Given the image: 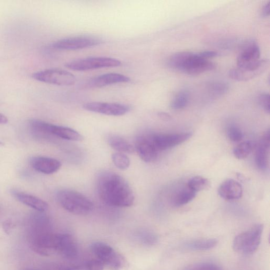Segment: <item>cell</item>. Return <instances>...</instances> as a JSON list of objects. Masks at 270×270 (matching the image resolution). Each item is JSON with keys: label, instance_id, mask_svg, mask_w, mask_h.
I'll list each match as a JSON object with an SVG mask.
<instances>
[{"label": "cell", "instance_id": "obj_1", "mask_svg": "<svg viewBox=\"0 0 270 270\" xmlns=\"http://www.w3.org/2000/svg\"><path fill=\"white\" fill-rule=\"evenodd\" d=\"M96 187L100 199L109 206L128 208L133 204L134 195L131 187L125 179L116 173H100Z\"/></svg>", "mask_w": 270, "mask_h": 270}, {"label": "cell", "instance_id": "obj_2", "mask_svg": "<svg viewBox=\"0 0 270 270\" xmlns=\"http://www.w3.org/2000/svg\"><path fill=\"white\" fill-rule=\"evenodd\" d=\"M57 198L63 209L75 215H87L94 208L91 199L83 194L72 189L60 190L57 193Z\"/></svg>", "mask_w": 270, "mask_h": 270}, {"label": "cell", "instance_id": "obj_3", "mask_svg": "<svg viewBox=\"0 0 270 270\" xmlns=\"http://www.w3.org/2000/svg\"><path fill=\"white\" fill-rule=\"evenodd\" d=\"M263 230L262 224H256L236 236L233 242L234 250L245 255L254 253L260 244Z\"/></svg>", "mask_w": 270, "mask_h": 270}, {"label": "cell", "instance_id": "obj_4", "mask_svg": "<svg viewBox=\"0 0 270 270\" xmlns=\"http://www.w3.org/2000/svg\"><path fill=\"white\" fill-rule=\"evenodd\" d=\"M61 238V234L38 233L33 236L31 248L34 252L44 256L59 253Z\"/></svg>", "mask_w": 270, "mask_h": 270}, {"label": "cell", "instance_id": "obj_5", "mask_svg": "<svg viewBox=\"0 0 270 270\" xmlns=\"http://www.w3.org/2000/svg\"><path fill=\"white\" fill-rule=\"evenodd\" d=\"M93 253L104 265L111 270H120L125 265V260L120 254L110 245L103 242H95L91 246Z\"/></svg>", "mask_w": 270, "mask_h": 270}, {"label": "cell", "instance_id": "obj_6", "mask_svg": "<svg viewBox=\"0 0 270 270\" xmlns=\"http://www.w3.org/2000/svg\"><path fill=\"white\" fill-rule=\"evenodd\" d=\"M32 77L37 81L60 86L75 85L77 79L71 73L60 69H49L33 74Z\"/></svg>", "mask_w": 270, "mask_h": 270}, {"label": "cell", "instance_id": "obj_7", "mask_svg": "<svg viewBox=\"0 0 270 270\" xmlns=\"http://www.w3.org/2000/svg\"><path fill=\"white\" fill-rule=\"evenodd\" d=\"M121 62L116 59L109 57H92L80 59L67 62L65 66L74 71H87L105 68L117 67Z\"/></svg>", "mask_w": 270, "mask_h": 270}, {"label": "cell", "instance_id": "obj_8", "mask_svg": "<svg viewBox=\"0 0 270 270\" xmlns=\"http://www.w3.org/2000/svg\"><path fill=\"white\" fill-rule=\"evenodd\" d=\"M260 55V49L257 44L247 45L238 56L237 67L241 69L256 70L268 66V60L261 59Z\"/></svg>", "mask_w": 270, "mask_h": 270}, {"label": "cell", "instance_id": "obj_9", "mask_svg": "<svg viewBox=\"0 0 270 270\" xmlns=\"http://www.w3.org/2000/svg\"><path fill=\"white\" fill-rule=\"evenodd\" d=\"M100 39L92 36H78L59 40L52 44V47L61 50H77L98 46Z\"/></svg>", "mask_w": 270, "mask_h": 270}, {"label": "cell", "instance_id": "obj_10", "mask_svg": "<svg viewBox=\"0 0 270 270\" xmlns=\"http://www.w3.org/2000/svg\"><path fill=\"white\" fill-rule=\"evenodd\" d=\"M192 137V132L179 133H157L150 138L156 150L162 151L172 149L188 141Z\"/></svg>", "mask_w": 270, "mask_h": 270}, {"label": "cell", "instance_id": "obj_11", "mask_svg": "<svg viewBox=\"0 0 270 270\" xmlns=\"http://www.w3.org/2000/svg\"><path fill=\"white\" fill-rule=\"evenodd\" d=\"M216 65L208 59L202 58L199 53L191 52L179 71L191 76H196L216 69Z\"/></svg>", "mask_w": 270, "mask_h": 270}, {"label": "cell", "instance_id": "obj_12", "mask_svg": "<svg viewBox=\"0 0 270 270\" xmlns=\"http://www.w3.org/2000/svg\"><path fill=\"white\" fill-rule=\"evenodd\" d=\"M86 110L108 116H120L124 115L130 110L126 105L103 102H91L84 105Z\"/></svg>", "mask_w": 270, "mask_h": 270}, {"label": "cell", "instance_id": "obj_13", "mask_svg": "<svg viewBox=\"0 0 270 270\" xmlns=\"http://www.w3.org/2000/svg\"><path fill=\"white\" fill-rule=\"evenodd\" d=\"M134 149L140 158L146 163L155 161L158 156L159 152L155 148L150 136L139 138L135 144Z\"/></svg>", "mask_w": 270, "mask_h": 270}, {"label": "cell", "instance_id": "obj_14", "mask_svg": "<svg viewBox=\"0 0 270 270\" xmlns=\"http://www.w3.org/2000/svg\"><path fill=\"white\" fill-rule=\"evenodd\" d=\"M130 81L129 77L120 74L109 73L94 77L88 81L87 86L89 88H101L109 85L126 83Z\"/></svg>", "mask_w": 270, "mask_h": 270}, {"label": "cell", "instance_id": "obj_15", "mask_svg": "<svg viewBox=\"0 0 270 270\" xmlns=\"http://www.w3.org/2000/svg\"><path fill=\"white\" fill-rule=\"evenodd\" d=\"M270 131L268 130L258 143L255 153V163L261 170H266L269 165Z\"/></svg>", "mask_w": 270, "mask_h": 270}, {"label": "cell", "instance_id": "obj_16", "mask_svg": "<svg viewBox=\"0 0 270 270\" xmlns=\"http://www.w3.org/2000/svg\"><path fill=\"white\" fill-rule=\"evenodd\" d=\"M30 164L33 169L44 174H52L60 170L61 164L57 160L47 157H34Z\"/></svg>", "mask_w": 270, "mask_h": 270}, {"label": "cell", "instance_id": "obj_17", "mask_svg": "<svg viewBox=\"0 0 270 270\" xmlns=\"http://www.w3.org/2000/svg\"><path fill=\"white\" fill-rule=\"evenodd\" d=\"M219 195L223 199L229 200L240 198L243 194L242 185L232 179L223 182L218 189Z\"/></svg>", "mask_w": 270, "mask_h": 270}, {"label": "cell", "instance_id": "obj_18", "mask_svg": "<svg viewBox=\"0 0 270 270\" xmlns=\"http://www.w3.org/2000/svg\"><path fill=\"white\" fill-rule=\"evenodd\" d=\"M267 69V66L256 70L241 69L236 67L229 72V76L232 80L238 82H246L261 75Z\"/></svg>", "mask_w": 270, "mask_h": 270}, {"label": "cell", "instance_id": "obj_19", "mask_svg": "<svg viewBox=\"0 0 270 270\" xmlns=\"http://www.w3.org/2000/svg\"><path fill=\"white\" fill-rule=\"evenodd\" d=\"M14 195L22 204L37 211L43 212L48 209L47 202L36 196L23 192H16Z\"/></svg>", "mask_w": 270, "mask_h": 270}, {"label": "cell", "instance_id": "obj_20", "mask_svg": "<svg viewBox=\"0 0 270 270\" xmlns=\"http://www.w3.org/2000/svg\"><path fill=\"white\" fill-rule=\"evenodd\" d=\"M49 130L51 134L65 140L80 142L84 140V137L80 133L69 127L54 125L50 123Z\"/></svg>", "mask_w": 270, "mask_h": 270}, {"label": "cell", "instance_id": "obj_21", "mask_svg": "<svg viewBox=\"0 0 270 270\" xmlns=\"http://www.w3.org/2000/svg\"><path fill=\"white\" fill-rule=\"evenodd\" d=\"M59 253L68 259H72L77 256L78 247L72 236L67 234H61Z\"/></svg>", "mask_w": 270, "mask_h": 270}, {"label": "cell", "instance_id": "obj_22", "mask_svg": "<svg viewBox=\"0 0 270 270\" xmlns=\"http://www.w3.org/2000/svg\"><path fill=\"white\" fill-rule=\"evenodd\" d=\"M108 143L112 149L118 153L132 154L135 149L127 140L118 135H111L108 139Z\"/></svg>", "mask_w": 270, "mask_h": 270}, {"label": "cell", "instance_id": "obj_23", "mask_svg": "<svg viewBox=\"0 0 270 270\" xmlns=\"http://www.w3.org/2000/svg\"><path fill=\"white\" fill-rule=\"evenodd\" d=\"M216 239L198 240L190 241L185 244L186 248L195 251H206L214 248L218 244Z\"/></svg>", "mask_w": 270, "mask_h": 270}, {"label": "cell", "instance_id": "obj_24", "mask_svg": "<svg viewBox=\"0 0 270 270\" xmlns=\"http://www.w3.org/2000/svg\"><path fill=\"white\" fill-rule=\"evenodd\" d=\"M187 185L188 188L197 193L209 188L210 182L207 178L197 176L190 179Z\"/></svg>", "mask_w": 270, "mask_h": 270}, {"label": "cell", "instance_id": "obj_25", "mask_svg": "<svg viewBox=\"0 0 270 270\" xmlns=\"http://www.w3.org/2000/svg\"><path fill=\"white\" fill-rule=\"evenodd\" d=\"M254 149V144L246 141L239 144L233 151V154L236 159L243 160L248 156Z\"/></svg>", "mask_w": 270, "mask_h": 270}, {"label": "cell", "instance_id": "obj_26", "mask_svg": "<svg viewBox=\"0 0 270 270\" xmlns=\"http://www.w3.org/2000/svg\"><path fill=\"white\" fill-rule=\"evenodd\" d=\"M196 193L187 188L179 192L174 199V205L176 207H181L187 205L192 201L196 196Z\"/></svg>", "mask_w": 270, "mask_h": 270}, {"label": "cell", "instance_id": "obj_27", "mask_svg": "<svg viewBox=\"0 0 270 270\" xmlns=\"http://www.w3.org/2000/svg\"><path fill=\"white\" fill-rule=\"evenodd\" d=\"M189 101L188 93L182 91L178 93L172 101L171 107L174 110H181L185 108Z\"/></svg>", "mask_w": 270, "mask_h": 270}, {"label": "cell", "instance_id": "obj_28", "mask_svg": "<svg viewBox=\"0 0 270 270\" xmlns=\"http://www.w3.org/2000/svg\"><path fill=\"white\" fill-rule=\"evenodd\" d=\"M111 159L115 166L119 170H126L130 166V160L124 154L116 153L112 154Z\"/></svg>", "mask_w": 270, "mask_h": 270}, {"label": "cell", "instance_id": "obj_29", "mask_svg": "<svg viewBox=\"0 0 270 270\" xmlns=\"http://www.w3.org/2000/svg\"><path fill=\"white\" fill-rule=\"evenodd\" d=\"M229 87L223 83H214L209 87V93L213 97H219L226 94Z\"/></svg>", "mask_w": 270, "mask_h": 270}, {"label": "cell", "instance_id": "obj_30", "mask_svg": "<svg viewBox=\"0 0 270 270\" xmlns=\"http://www.w3.org/2000/svg\"><path fill=\"white\" fill-rule=\"evenodd\" d=\"M140 241L146 245H153L159 241L158 236L151 232H143L139 234Z\"/></svg>", "mask_w": 270, "mask_h": 270}, {"label": "cell", "instance_id": "obj_31", "mask_svg": "<svg viewBox=\"0 0 270 270\" xmlns=\"http://www.w3.org/2000/svg\"><path fill=\"white\" fill-rule=\"evenodd\" d=\"M228 137L233 142H239L243 139V133L237 126L231 125L227 129Z\"/></svg>", "mask_w": 270, "mask_h": 270}, {"label": "cell", "instance_id": "obj_32", "mask_svg": "<svg viewBox=\"0 0 270 270\" xmlns=\"http://www.w3.org/2000/svg\"><path fill=\"white\" fill-rule=\"evenodd\" d=\"M45 268L46 270H80L75 266L57 263L47 264Z\"/></svg>", "mask_w": 270, "mask_h": 270}, {"label": "cell", "instance_id": "obj_33", "mask_svg": "<svg viewBox=\"0 0 270 270\" xmlns=\"http://www.w3.org/2000/svg\"><path fill=\"white\" fill-rule=\"evenodd\" d=\"M104 265L100 260H91L85 264V270H104Z\"/></svg>", "mask_w": 270, "mask_h": 270}, {"label": "cell", "instance_id": "obj_34", "mask_svg": "<svg viewBox=\"0 0 270 270\" xmlns=\"http://www.w3.org/2000/svg\"><path fill=\"white\" fill-rule=\"evenodd\" d=\"M258 103L267 114L269 113V95L264 93L258 97Z\"/></svg>", "mask_w": 270, "mask_h": 270}, {"label": "cell", "instance_id": "obj_35", "mask_svg": "<svg viewBox=\"0 0 270 270\" xmlns=\"http://www.w3.org/2000/svg\"><path fill=\"white\" fill-rule=\"evenodd\" d=\"M192 270H222L218 265L213 263H202L191 268Z\"/></svg>", "mask_w": 270, "mask_h": 270}, {"label": "cell", "instance_id": "obj_36", "mask_svg": "<svg viewBox=\"0 0 270 270\" xmlns=\"http://www.w3.org/2000/svg\"><path fill=\"white\" fill-rule=\"evenodd\" d=\"M199 55L201 58L208 59L210 58L217 57L218 55V53L215 51H205L199 53Z\"/></svg>", "mask_w": 270, "mask_h": 270}, {"label": "cell", "instance_id": "obj_37", "mask_svg": "<svg viewBox=\"0 0 270 270\" xmlns=\"http://www.w3.org/2000/svg\"><path fill=\"white\" fill-rule=\"evenodd\" d=\"M3 228L5 232L9 234L14 228V224L11 221H6L3 224Z\"/></svg>", "mask_w": 270, "mask_h": 270}, {"label": "cell", "instance_id": "obj_38", "mask_svg": "<svg viewBox=\"0 0 270 270\" xmlns=\"http://www.w3.org/2000/svg\"><path fill=\"white\" fill-rule=\"evenodd\" d=\"M270 2H269L268 3L266 4L263 7L262 10V16L263 17H268L270 13Z\"/></svg>", "mask_w": 270, "mask_h": 270}, {"label": "cell", "instance_id": "obj_39", "mask_svg": "<svg viewBox=\"0 0 270 270\" xmlns=\"http://www.w3.org/2000/svg\"><path fill=\"white\" fill-rule=\"evenodd\" d=\"M158 116L160 119L165 121H168L172 119L171 115L164 112H159Z\"/></svg>", "mask_w": 270, "mask_h": 270}, {"label": "cell", "instance_id": "obj_40", "mask_svg": "<svg viewBox=\"0 0 270 270\" xmlns=\"http://www.w3.org/2000/svg\"><path fill=\"white\" fill-rule=\"evenodd\" d=\"M8 122L7 117L0 113V124H6Z\"/></svg>", "mask_w": 270, "mask_h": 270}, {"label": "cell", "instance_id": "obj_41", "mask_svg": "<svg viewBox=\"0 0 270 270\" xmlns=\"http://www.w3.org/2000/svg\"><path fill=\"white\" fill-rule=\"evenodd\" d=\"M24 270H38V269H35V268H25Z\"/></svg>", "mask_w": 270, "mask_h": 270}]
</instances>
